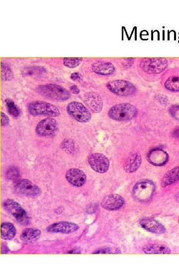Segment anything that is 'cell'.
I'll return each instance as SVG.
<instances>
[{"label": "cell", "instance_id": "6da1fadb", "mask_svg": "<svg viewBox=\"0 0 179 269\" xmlns=\"http://www.w3.org/2000/svg\"><path fill=\"white\" fill-rule=\"evenodd\" d=\"M37 92L42 96L56 101H65L71 97V93L56 84H48L37 87Z\"/></svg>", "mask_w": 179, "mask_h": 269}, {"label": "cell", "instance_id": "7a4b0ae2", "mask_svg": "<svg viewBox=\"0 0 179 269\" xmlns=\"http://www.w3.org/2000/svg\"><path fill=\"white\" fill-rule=\"evenodd\" d=\"M138 115V109L129 103H121L112 107L108 111V115L111 119L124 121H128Z\"/></svg>", "mask_w": 179, "mask_h": 269}, {"label": "cell", "instance_id": "3957f363", "mask_svg": "<svg viewBox=\"0 0 179 269\" xmlns=\"http://www.w3.org/2000/svg\"><path fill=\"white\" fill-rule=\"evenodd\" d=\"M155 191L154 184L151 181L144 179L134 186L132 193L134 198L142 203H145L152 198Z\"/></svg>", "mask_w": 179, "mask_h": 269}, {"label": "cell", "instance_id": "277c9868", "mask_svg": "<svg viewBox=\"0 0 179 269\" xmlns=\"http://www.w3.org/2000/svg\"><path fill=\"white\" fill-rule=\"evenodd\" d=\"M28 110L33 115H47L55 117L60 115L59 109L54 105L42 101H36L30 103Z\"/></svg>", "mask_w": 179, "mask_h": 269}, {"label": "cell", "instance_id": "5b68a950", "mask_svg": "<svg viewBox=\"0 0 179 269\" xmlns=\"http://www.w3.org/2000/svg\"><path fill=\"white\" fill-rule=\"evenodd\" d=\"M168 64V60L165 58H145L141 60L140 66L147 74H159L167 69Z\"/></svg>", "mask_w": 179, "mask_h": 269}, {"label": "cell", "instance_id": "8992f818", "mask_svg": "<svg viewBox=\"0 0 179 269\" xmlns=\"http://www.w3.org/2000/svg\"><path fill=\"white\" fill-rule=\"evenodd\" d=\"M4 208L7 212L13 216L22 225H27L29 218L25 210L14 200L8 199L4 202Z\"/></svg>", "mask_w": 179, "mask_h": 269}, {"label": "cell", "instance_id": "52a82bcc", "mask_svg": "<svg viewBox=\"0 0 179 269\" xmlns=\"http://www.w3.org/2000/svg\"><path fill=\"white\" fill-rule=\"evenodd\" d=\"M109 91L120 96H128L136 92L137 89L131 82L125 80H116L109 82L107 84Z\"/></svg>", "mask_w": 179, "mask_h": 269}, {"label": "cell", "instance_id": "ba28073f", "mask_svg": "<svg viewBox=\"0 0 179 269\" xmlns=\"http://www.w3.org/2000/svg\"><path fill=\"white\" fill-rule=\"evenodd\" d=\"M68 114L74 119L81 123H86L92 118L91 112L82 103L73 101L67 107Z\"/></svg>", "mask_w": 179, "mask_h": 269}, {"label": "cell", "instance_id": "9c48e42d", "mask_svg": "<svg viewBox=\"0 0 179 269\" xmlns=\"http://www.w3.org/2000/svg\"><path fill=\"white\" fill-rule=\"evenodd\" d=\"M88 162L94 171L101 173H106L109 166L108 159L104 154L100 153H94L90 155Z\"/></svg>", "mask_w": 179, "mask_h": 269}, {"label": "cell", "instance_id": "30bf717a", "mask_svg": "<svg viewBox=\"0 0 179 269\" xmlns=\"http://www.w3.org/2000/svg\"><path fill=\"white\" fill-rule=\"evenodd\" d=\"M58 128L57 122L52 118H47L41 120L37 125L36 132L40 136L52 135Z\"/></svg>", "mask_w": 179, "mask_h": 269}, {"label": "cell", "instance_id": "8fae6325", "mask_svg": "<svg viewBox=\"0 0 179 269\" xmlns=\"http://www.w3.org/2000/svg\"><path fill=\"white\" fill-rule=\"evenodd\" d=\"M15 190L19 193L35 196L40 193V189L27 179L18 180L15 186Z\"/></svg>", "mask_w": 179, "mask_h": 269}, {"label": "cell", "instance_id": "7c38bea8", "mask_svg": "<svg viewBox=\"0 0 179 269\" xmlns=\"http://www.w3.org/2000/svg\"><path fill=\"white\" fill-rule=\"evenodd\" d=\"M148 162L155 166H162L168 161L169 155L164 150L156 148L151 150L147 154Z\"/></svg>", "mask_w": 179, "mask_h": 269}, {"label": "cell", "instance_id": "4fadbf2b", "mask_svg": "<svg viewBox=\"0 0 179 269\" xmlns=\"http://www.w3.org/2000/svg\"><path fill=\"white\" fill-rule=\"evenodd\" d=\"M79 229V226L76 223L62 221L52 224L47 228V231L52 233L68 234L76 232Z\"/></svg>", "mask_w": 179, "mask_h": 269}, {"label": "cell", "instance_id": "5bb4252c", "mask_svg": "<svg viewBox=\"0 0 179 269\" xmlns=\"http://www.w3.org/2000/svg\"><path fill=\"white\" fill-rule=\"evenodd\" d=\"M84 101L87 106L94 114L100 113L103 107V100L95 93H87L84 96Z\"/></svg>", "mask_w": 179, "mask_h": 269}, {"label": "cell", "instance_id": "9a60e30c", "mask_svg": "<svg viewBox=\"0 0 179 269\" xmlns=\"http://www.w3.org/2000/svg\"><path fill=\"white\" fill-rule=\"evenodd\" d=\"M125 201L120 195L116 194H109L105 197L102 202V207L109 211H117L124 205Z\"/></svg>", "mask_w": 179, "mask_h": 269}, {"label": "cell", "instance_id": "2e32d148", "mask_svg": "<svg viewBox=\"0 0 179 269\" xmlns=\"http://www.w3.org/2000/svg\"><path fill=\"white\" fill-rule=\"evenodd\" d=\"M67 181L77 187L83 186L86 181L85 173L78 169H71L66 173Z\"/></svg>", "mask_w": 179, "mask_h": 269}, {"label": "cell", "instance_id": "e0dca14e", "mask_svg": "<svg viewBox=\"0 0 179 269\" xmlns=\"http://www.w3.org/2000/svg\"><path fill=\"white\" fill-rule=\"evenodd\" d=\"M140 224L143 229L150 232L161 234L166 232V229L162 224L153 218L143 219Z\"/></svg>", "mask_w": 179, "mask_h": 269}, {"label": "cell", "instance_id": "ac0fdd59", "mask_svg": "<svg viewBox=\"0 0 179 269\" xmlns=\"http://www.w3.org/2000/svg\"><path fill=\"white\" fill-rule=\"evenodd\" d=\"M92 69L95 73L101 76L110 75L116 71L113 63L104 61H99L93 63Z\"/></svg>", "mask_w": 179, "mask_h": 269}, {"label": "cell", "instance_id": "d6986e66", "mask_svg": "<svg viewBox=\"0 0 179 269\" xmlns=\"http://www.w3.org/2000/svg\"><path fill=\"white\" fill-rule=\"evenodd\" d=\"M41 231L36 229H26L22 232L20 240L25 244H30L36 242L40 237Z\"/></svg>", "mask_w": 179, "mask_h": 269}, {"label": "cell", "instance_id": "ffe728a7", "mask_svg": "<svg viewBox=\"0 0 179 269\" xmlns=\"http://www.w3.org/2000/svg\"><path fill=\"white\" fill-rule=\"evenodd\" d=\"M142 162L141 154L139 153L133 154L127 159L124 169L126 173H128L136 172L141 166Z\"/></svg>", "mask_w": 179, "mask_h": 269}, {"label": "cell", "instance_id": "44dd1931", "mask_svg": "<svg viewBox=\"0 0 179 269\" xmlns=\"http://www.w3.org/2000/svg\"><path fill=\"white\" fill-rule=\"evenodd\" d=\"M143 252L147 254H169L171 250L168 246L157 244H150L144 246Z\"/></svg>", "mask_w": 179, "mask_h": 269}, {"label": "cell", "instance_id": "7402d4cb", "mask_svg": "<svg viewBox=\"0 0 179 269\" xmlns=\"http://www.w3.org/2000/svg\"><path fill=\"white\" fill-rule=\"evenodd\" d=\"M179 180V166L170 170L167 172L161 181V186L165 188Z\"/></svg>", "mask_w": 179, "mask_h": 269}, {"label": "cell", "instance_id": "603a6c76", "mask_svg": "<svg viewBox=\"0 0 179 269\" xmlns=\"http://www.w3.org/2000/svg\"><path fill=\"white\" fill-rule=\"evenodd\" d=\"M17 230L13 224L10 222L1 224V238L5 240H11L16 236Z\"/></svg>", "mask_w": 179, "mask_h": 269}, {"label": "cell", "instance_id": "cb8c5ba5", "mask_svg": "<svg viewBox=\"0 0 179 269\" xmlns=\"http://www.w3.org/2000/svg\"><path fill=\"white\" fill-rule=\"evenodd\" d=\"M164 85L166 88L170 91H179V77H170L167 79Z\"/></svg>", "mask_w": 179, "mask_h": 269}, {"label": "cell", "instance_id": "d4e9b609", "mask_svg": "<svg viewBox=\"0 0 179 269\" xmlns=\"http://www.w3.org/2000/svg\"><path fill=\"white\" fill-rule=\"evenodd\" d=\"M83 59L82 58H65L63 64L70 69H75L80 65Z\"/></svg>", "mask_w": 179, "mask_h": 269}, {"label": "cell", "instance_id": "484cf974", "mask_svg": "<svg viewBox=\"0 0 179 269\" xmlns=\"http://www.w3.org/2000/svg\"><path fill=\"white\" fill-rule=\"evenodd\" d=\"M1 78L3 81H10L13 78V72L8 64L1 63Z\"/></svg>", "mask_w": 179, "mask_h": 269}, {"label": "cell", "instance_id": "4316f807", "mask_svg": "<svg viewBox=\"0 0 179 269\" xmlns=\"http://www.w3.org/2000/svg\"><path fill=\"white\" fill-rule=\"evenodd\" d=\"M5 102L8 107L9 113L15 117L19 116L20 112L14 101L10 99H7L5 100Z\"/></svg>", "mask_w": 179, "mask_h": 269}, {"label": "cell", "instance_id": "83f0119b", "mask_svg": "<svg viewBox=\"0 0 179 269\" xmlns=\"http://www.w3.org/2000/svg\"><path fill=\"white\" fill-rule=\"evenodd\" d=\"M46 72V70L43 67H27L24 70L23 72L24 75L27 76H32L36 73H44Z\"/></svg>", "mask_w": 179, "mask_h": 269}, {"label": "cell", "instance_id": "f1b7e54d", "mask_svg": "<svg viewBox=\"0 0 179 269\" xmlns=\"http://www.w3.org/2000/svg\"><path fill=\"white\" fill-rule=\"evenodd\" d=\"M6 175L11 180H15L19 176V172L16 167H12L7 171Z\"/></svg>", "mask_w": 179, "mask_h": 269}, {"label": "cell", "instance_id": "f546056e", "mask_svg": "<svg viewBox=\"0 0 179 269\" xmlns=\"http://www.w3.org/2000/svg\"><path fill=\"white\" fill-rule=\"evenodd\" d=\"M171 115L176 120L179 121V105L172 106L169 109Z\"/></svg>", "mask_w": 179, "mask_h": 269}, {"label": "cell", "instance_id": "4dcf8cb0", "mask_svg": "<svg viewBox=\"0 0 179 269\" xmlns=\"http://www.w3.org/2000/svg\"><path fill=\"white\" fill-rule=\"evenodd\" d=\"M10 123V119L8 116L3 113V112H1V126H7Z\"/></svg>", "mask_w": 179, "mask_h": 269}, {"label": "cell", "instance_id": "1f68e13d", "mask_svg": "<svg viewBox=\"0 0 179 269\" xmlns=\"http://www.w3.org/2000/svg\"><path fill=\"white\" fill-rule=\"evenodd\" d=\"M71 79L74 81H80L82 80V76L79 73H74L71 75Z\"/></svg>", "mask_w": 179, "mask_h": 269}, {"label": "cell", "instance_id": "d6a6232c", "mask_svg": "<svg viewBox=\"0 0 179 269\" xmlns=\"http://www.w3.org/2000/svg\"><path fill=\"white\" fill-rule=\"evenodd\" d=\"M72 94L78 95L80 93V90L76 85H73L70 88Z\"/></svg>", "mask_w": 179, "mask_h": 269}, {"label": "cell", "instance_id": "836d02e7", "mask_svg": "<svg viewBox=\"0 0 179 269\" xmlns=\"http://www.w3.org/2000/svg\"><path fill=\"white\" fill-rule=\"evenodd\" d=\"M173 135L179 139V126L177 127L173 131Z\"/></svg>", "mask_w": 179, "mask_h": 269}, {"label": "cell", "instance_id": "e575fe53", "mask_svg": "<svg viewBox=\"0 0 179 269\" xmlns=\"http://www.w3.org/2000/svg\"><path fill=\"white\" fill-rule=\"evenodd\" d=\"M175 200L177 203H179V191H178L175 194Z\"/></svg>", "mask_w": 179, "mask_h": 269}, {"label": "cell", "instance_id": "d590c367", "mask_svg": "<svg viewBox=\"0 0 179 269\" xmlns=\"http://www.w3.org/2000/svg\"></svg>", "mask_w": 179, "mask_h": 269}]
</instances>
